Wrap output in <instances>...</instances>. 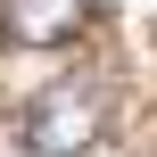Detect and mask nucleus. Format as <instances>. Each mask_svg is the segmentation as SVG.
<instances>
[{
  "label": "nucleus",
  "instance_id": "nucleus-2",
  "mask_svg": "<svg viewBox=\"0 0 157 157\" xmlns=\"http://www.w3.org/2000/svg\"><path fill=\"white\" fill-rule=\"evenodd\" d=\"M91 25V0H0V41L17 50H58Z\"/></svg>",
  "mask_w": 157,
  "mask_h": 157
},
{
  "label": "nucleus",
  "instance_id": "nucleus-1",
  "mask_svg": "<svg viewBox=\"0 0 157 157\" xmlns=\"http://www.w3.org/2000/svg\"><path fill=\"white\" fill-rule=\"evenodd\" d=\"M99 124H108L99 83H58V91L25 116V149L33 157H83L91 141H99Z\"/></svg>",
  "mask_w": 157,
  "mask_h": 157
}]
</instances>
